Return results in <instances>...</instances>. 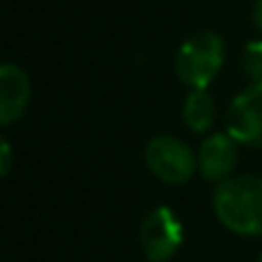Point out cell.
Wrapping results in <instances>:
<instances>
[{
	"label": "cell",
	"instance_id": "6da1fadb",
	"mask_svg": "<svg viewBox=\"0 0 262 262\" xmlns=\"http://www.w3.org/2000/svg\"><path fill=\"white\" fill-rule=\"evenodd\" d=\"M214 214L223 228L242 237L262 235V177L232 175L216 184L212 195Z\"/></svg>",
	"mask_w": 262,
	"mask_h": 262
},
{
	"label": "cell",
	"instance_id": "7a4b0ae2",
	"mask_svg": "<svg viewBox=\"0 0 262 262\" xmlns=\"http://www.w3.org/2000/svg\"><path fill=\"white\" fill-rule=\"evenodd\" d=\"M226 62V41L214 30L193 32L175 55V74L191 90H207Z\"/></svg>",
	"mask_w": 262,
	"mask_h": 262
},
{
	"label": "cell",
	"instance_id": "3957f363",
	"mask_svg": "<svg viewBox=\"0 0 262 262\" xmlns=\"http://www.w3.org/2000/svg\"><path fill=\"white\" fill-rule=\"evenodd\" d=\"M145 163L157 180L186 184L198 170V154L175 136H154L145 147Z\"/></svg>",
	"mask_w": 262,
	"mask_h": 262
},
{
	"label": "cell",
	"instance_id": "277c9868",
	"mask_svg": "<svg viewBox=\"0 0 262 262\" xmlns=\"http://www.w3.org/2000/svg\"><path fill=\"white\" fill-rule=\"evenodd\" d=\"M184 230L170 207H154L140 223V246L149 262H168L180 251Z\"/></svg>",
	"mask_w": 262,
	"mask_h": 262
},
{
	"label": "cell",
	"instance_id": "5b68a950",
	"mask_svg": "<svg viewBox=\"0 0 262 262\" xmlns=\"http://www.w3.org/2000/svg\"><path fill=\"white\" fill-rule=\"evenodd\" d=\"M226 131L239 145L262 149V83H251L232 99L226 115Z\"/></svg>",
	"mask_w": 262,
	"mask_h": 262
},
{
	"label": "cell",
	"instance_id": "8992f818",
	"mask_svg": "<svg viewBox=\"0 0 262 262\" xmlns=\"http://www.w3.org/2000/svg\"><path fill=\"white\" fill-rule=\"evenodd\" d=\"M239 161V143L230 134H212L198 147V172L207 182L221 184L232 177Z\"/></svg>",
	"mask_w": 262,
	"mask_h": 262
},
{
	"label": "cell",
	"instance_id": "52a82bcc",
	"mask_svg": "<svg viewBox=\"0 0 262 262\" xmlns=\"http://www.w3.org/2000/svg\"><path fill=\"white\" fill-rule=\"evenodd\" d=\"M32 99V83L26 69L14 62H0V127L23 118Z\"/></svg>",
	"mask_w": 262,
	"mask_h": 262
},
{
	"label": "cell",
	"instance_id": "ba28073f",
	"mask_svg": "<svg viewBox=\"0 0 262 262\" xmlns=\"http://www.w3.org/2000/svg\"><path fill=\"white\" fill-rule=\"evenodd\" d=\"M182 120L193 134H205L214 127L216 104L207 90H191L182 108Z\"/></svg>",
	"mask_w": 262,
	"mask_h": 262
},
{
	"label": "cell",
	"instance_id": "9c48e42d",
	"mask_svg": "<svg viewBox=\"0 0 262 262\" xmlns=\"http://www.w3.org/2000/svg\"><path fill=\"white\" fill-rule=\"evenodd\" d=\"M242 72L251 83H262V39L249 41L242 51Z\"/></svg>",
	"mask_w": 262,
	"mask_h": 262
},
{
	"label": "cell",
	"instance_id": "30bf717a",
	"mask_svg": "<svg viewBox=\"0 0 262 262\" xmlns=\"http://www.w3.org/2000/svg\"><path fill=\"white\" fill-rule=\"evenodd\" d=\"M12 163H14L12 145L7 143L5 136H0V177H5L9 170H12Z\"/></svg>",
	"mask_w": 262,
	"mask_h": 262
},
{
	"label": "cell",
	"instance_id": "8fae6325",
	"mask_svg": "<svg viewBox=\"0 0 262 262\" xmlns=\"http://www.w3.org/2000/svg\"><path fill=\"white\" fill-rule=\"evenodd\" d=\"M253 23H255V28L262 32V0H258L255 7H253Z\"/></svg>",
	"mask_w": 262,
	"mask_h": 262
},
{
	"label": "cell",
	"instance_id": "7c38bea8",
	"mask_svg": "<svg viewBox=\"0 0 262 262\" xmlns=\"http://www.w3.org/2000/svg\"><path fill=\"white\" fill-rule=\"evenodd\" d=\"M258 262H262V253H260V255H258Z\"/></svg>",
	"mask_w": 262,
	"mask_h": 262
}]
</instances>
